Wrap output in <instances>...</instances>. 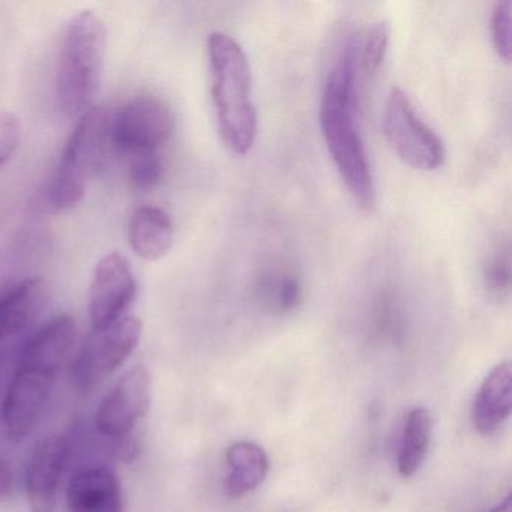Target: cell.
I'll return each instance as SVG.
<instances>
[{
    "label": "cell",
    "instance_id": "9c48e42d",
    "mask_svg": "<svg viewBox=\"0 0 512 512\" xmlns=\"http://www.w3.org/2000/svg\"><path fill=\"white\" fill-rule=\"evenodd\" d=\"M152 403V374L145 365L128 370L101 401L95 427L110 442L130 439Z\"/></svg>",
    "mask_w": 512,
    "mask_h": 512
},
{
    "label": "cell",
    "instance_id": "7a4b0ae2",
    "mask_svg": "<svg viewBox=\"0 0 512 512\" xmlns=\"http://www.w3.org/2000/svg\"><path fill=\"white\" fill-rule=\"evenodd\" d=\"M208 56L218 133L229 151L247 155L257 137L247 55L232 37L214 32L208 38Z\"/></svg>",
    "mask_w": 512,
    "mask_h": 512
},
{
    "label": "cell",
    "instance_id": "30bf717a",
    "mask_svg": "<svg viewBox=\"0 0 512 512\" xmlns=\"http://www.w3.org/2000/svg\"><path fill=\"white\" fill-rule=\"evenodd\" d=\"M137 295L130 260L109 253L97 263L89 286V317L94 329H104L124 319Z\"/></svg>",
    "mask_w": 512,
    "mask_h": 512
},
{
    "label": "cell",
    "instance_id": "4fadbf2b",
    "mask_svg": "<svg viewBox=\"0 0 512 512\" xmlns=\"http://www.w3.org/2000/svg\"><path fill=\"white\" fill-rule=\"evenodd\" d=\"M512 412V370L502 362L485 377L473 403V425L482 436L496 433Z\"/></svg>",
    "mask_w": 512,
    "mask_h": 512
},
{
    "label": "cell",
    "instance_id": "44dd1931",
    "mask_svg": "<svg viewBox=\"0 0 512 512\" xmlns=\"http://www.w3.org/2000/svg\"><path fill=\"white\" fill-rule=\"evenodd\" d=\"M389 28L386 23H377L371 28L362 47L361 62L365 73L374 74L379 70L388 50Z\"/></svg>",
    "mask_w": 512,
    "mask_h": 512
},
{
    "label": "cell",
    "instance_id": "2e32d148",
    "mask_svg": "<svg viewBox=\"0 0 512 512\" xmlns=\"http://www.w3.org/2000/svg\"><path fill=\"white\" fill-rule=\"evenodd\" d=\"M226 460L230 473L224 482V491L233 499L256 490L268 476L269 458L265 449L257 443H233L227 449Z\"/></svg>",
    "mask_w": 512,
    "mask_h": 512
},
{
    "label": "cell",
    "instance_id": "ffe728a7",
    "mask_svg": "<svg viewBox=\"0 0 512 512\" xmlns=\"http://www.w3.org/2000/svg\"><path fill=\"white\" fill-rule=\"evenodd\" d=\"M484 283L488 292L497 298H502L509 292L511 284V262L508 250L505 253L496 251V254L487 260L484 265Z\"/></svg>",
    "mask_w": 512,
    "mask_h": 512
},
{
    "label": "cell",
    "instance_id": "3957f363",
    "mask_svg": "<svg viewBox=\"0 0 512 512\" xmlns=\"http://www.w3.org/2000/svg\"><path fill=\"white\" fill-rule=\"evenodd\" d=\"M107 53V26L85 10L71 17L62 35L56 67V97L68 118L85 115L100 92Z\"/></svg>",
    "mask_w": 512,
    "mask_h": 512
},
{
    "label": "cell",
    "instance_id": "d4e9b609",
    "mask_svg": "<svg viewBox=\"0 0 512 512\" xmlns=\"http://www.w3.org/2000/svg\"><path fill=\"white\" fill-rule=\"evenodd\" d=\"M490 512H512V496L508 494V496L503 499V502H500L496 508L491 509Z\"/></svg>",
    "mask_w": 512,
    "mask_h": 512
},
{
    "label": "cell",
    "instance_id": "603a6c76",
    "mask_svg": "<svg viewBox=\"0 0 512 512\" xmlns=\"http://www.w3.org/2000/svg\"><path fill=\"white\" fill-rule=\"evenodd\" d=\"M301 298V289L295 278H284L274 286V305L280 311H289L296 307Z\"/></svg>",
    "mask_w": 512,
    "mask_h": 512
},
{
    "label": "cell",
    "instance_id": "484cf974",
    "mask_svg": "<svg viewBox=\"0 0 512 512\" xmlns=\"http://www.w3.org/2000/svg\"><path fill=\"white\" fill-rule=\"evenodd\" d=\"M0 370H2V356H0Z\"/></svg>",
    "mask_w": 512,
    "mask_h": 512
},
{
    "label": "cell",
    "instance_id": "6da1fadb",
    "mask_svg": "<svg viewBox=\"0 0 512 512\" xmlns=\"http://www.w3.org/2000/svg\"><path fill=\"white\" fill-rule=\"evenodd\" d=\"M355 115V52L349 46L326 80L320 125L347 190L361 208L371 209L376 203V188Z\"/></svg>",
    "mask_w": 512,
    "mask_h": 512
},
{
    "label": "cell",
    "instance_id": "7c38bea8",
    "mask_svg": "<svg viewBox=\"0 0 512 512\" xmlns=\"http://www.w3.org/2000/svg\"><path fill=\"white\" fill-rule=\"evenodd\" d=\"M68 512H122L121 479L109 467H85L74 473L67 488Z\"/></svg>",
    "mask_w": 512,
    "mask_h": 512
},
{
    "label": "cell",
    "instance_id": "277c9868",
    "mask_svg": "<svg viewBox=\"0 0 512 512\" xmlns=\"http://www.w3.org/2000/svg\"><path fill=\"white\" fill-rule=\"evenodd\" d=\"M110 122L112 116L104 107L94 106L80 116L47 190L53 211H70L82 202L88 182L106 161L112 143Z\"/></svg>",
    "mask_w": 512,
    "mask_h": 512
},
{
    "label": "cell",
    "instance_id": "8fae6325",
    "mask_svg": "<svg viewBox=\"0 0 512 512\" xmlns=\"http://www.w3.org/2000/svg\"><path fill=\"white\" fill-rule=\"evenodd\" d=\"M68 457L70 443L59 434L46 437L35 446L26 472V490L32 511H55L59 485Z\"/></svg>",
    "mask_w": 512,
    "mask_h": 512
},
{
    "label": "cell",
    "instance_id": "cb8c5ba5",
    "mask_svg": "<svg viewBox=\"0 0 512 512\" xmlns=\"http://www.w3.org/2000/svg\"><path fill=\"white\" fill-rule=\"evenodd\" d=\"M14 476L10 464L0 458V502L10 499L13 494Z\"/></svg>",
    "mask_w": 512,
    "mask_h": 512
},
{
    "label": "cell",
    "instance_id": "d6986e66",
    "mask_svg": "<svg viewBox=\"0 0 512 512\" xmlns=\"http://www.w3.org/2000/svg\"><path fill=\"white\" fill-rule=\"evenodd\" d=\"M512 2H497L491 16V38L499 58L511 62Z\"/></svg>",
    "mask_w": 512,
    "mask_h": 512
},
{
    "label": "cell",
    "instance_id": "e0dca14e",
    "mask_svg": "<svg viewBox=\"0 0 512 512\" xmlns=\"http://www.w3.org/2000/svg\"><path fill=\"white\" fill-rule=\"evenodd\" d=\"M433 433V418L425 407H415L407 413L403 439L398 448V473L410 478L424 463Z\"/></svg>",
    "mask_w": 512,
    "mask_h": 512
},
{
    "label": "cell",
    "instance_id": "8992f818",
    "mask_svg": "<svg viewBox=\"0 0 512 512\" xmlns=\"http://www.w3.org/2000/svg\"><path fill=\"white\" fill-rule=\"evenodd\" d=\"M383 133L392 151L412 169L434 172L445 161L442 140L419 118L409 97L400 89L389 95L383 113Z\"/></svg>",
    "mask_w": 512,
    "mask_h": 512
},
{
    "label": "cell",
    "instance_id": "52a82bcc",
    "mask_svg": "<svg viewBox=\"0 0 512 512\" xmlns=\"http://www.w3.org/2000/svg\"><path fill=\"white\" fill-rule=\"evenodd\" d=\"M61 367L20 353L5 394L2 419L11 439L22 440L43 415Z\"/></svg>",
    "mask_w": 512,
    "mask_h": 512
},
{
    "label": "cell",
    "instance_id": "5b68a950",
    "mask_svg": "<svg viewBox=\"0 0 512 512\" xmlns=\"http://www.w3.org/2000/svg\"><path fill=\"white\" fill-rule=\"evenodd\" d=\"M143 323L125 316L104 329H94L71 365V385L79 392H91L127 362L139 346Z\"/></svg>",
    "mask_w": 512,
    "mask_h": 512
},
{
    "label": "cell",
    "instance_id": "5bb4252c",
    "mask_svg": "<svg viewBox=\"0 0 512 512\" xmlns=\"http://www.w3.org/2000/svg\"><path fill=\"white\" fill-rule=\"evenodd\" d=\"M52 286L44 278H28L0 296V341L28 328L49 302Z\"/></svg>",
    "mask_w": 512,
    "mask_h": 512
},
{
    "label": "cell",
    "instance_id": "9a60e30c",
    "mask_svg": "<svg viewBox=\"0 0 512 512\" xmlns=\"http://www.w3.org/2000/svg\"><path fill=\"white\" fill-rule=\"evenodd\" d=\"M175 226L163 209L142 206L131 215L128 223V244L140 259L157 262L163 259L173 244Z\"/></svg>",
    "mask_w": 512,
    "mask_h": 512
},
{
    "label": "cell",
    "instance_id": "ba28073f",
    "mask_svg": "<svg viewBox=\"0 0 512 512\" xmlns=\"http://www.w3.org/2000/svg\"><path fill=\"white\" fill-rule=\"evenodd\" d=\"M175 133V116L164 101L139 95L125 103L110 122V137L125 155L160 152Z\"/></svg>",
    "mask_w": 512,
    "mask_h": 512
},
{
    "label": "cell",
    "instance_id": "ac0fdd59",
    "mask_svg": "<svg viewBox=\"0 0 512 512\" xmlns=\"http://www.w3.org/2000/svg\"><path fill=\"white\" fill-rule=\"evenodd\" d=\"M127 157L128 175L134 187L149 190L160 182L164 169L160 152H137Z\"/></svg>",
    "mask_w": 512,
    "mask_h": 512
},
{
    "label": "cell",
    "instance_id": "7402d4cb",
    "mask_svg": "<svg viewBox=\"0 0 512 512\" xmlns=\"http://www.w3.org/2000/svg\"><path fill=\"white\" fill-rule=\"evenodd\" d=\"M23 140L20 119L8 110L0 109V167L10 163Z\"/></svg>",
    "mask_w": 512,
    "mask_h": 512
}]
</instances>
